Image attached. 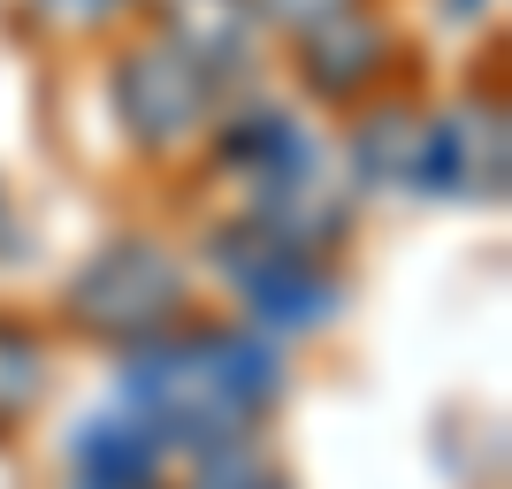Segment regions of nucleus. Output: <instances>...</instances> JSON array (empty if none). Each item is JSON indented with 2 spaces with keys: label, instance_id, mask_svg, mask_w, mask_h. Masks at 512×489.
<instances>
[{
  "label": "nucleus",
  "instance_id": "8",
  "mask_svg": "<svg viewBox=\"0 0 512 489\" xmlns=\"http://www.w3.org/2000/svg\"><path fill=\"white\" fill-rule=\"evenodd\" d=\"M207 146L222 169H237L253 192L283 184V176L314 169V138H306L299 115H283V107H237V115H214Z\"/></svg>",
  "mask_w": 512,
  "mask_h": 489
},
{
  "label": "nucleus",
  "instance_id": "16",
  "mask_svg": "<svg viewBox=\"0 0 512 489\" xmlns=\"http://www.w3.org/2000/svg\"><path fill=\"white\" fill-rule=\"evenodd\" d=\"M482 8H490V0H451V16H482Z\"/></svg>",
  "mask_w": 512,
  "mask_h": 489
},
{
  "label": "nucleus",
  "instance_id": "4",
  "mask_svg": "<svg viewBox=\"0 0 512 489\" xmlns=\"http://www.w3.org/2000/svg\"><path fill=\"white\" fill-rule=\"evenodd\" d=\"M207 260L222 268L237 298H245V314L260 329H283V337H314L329 321L344 314V276L329 268V253H299V245H283L276 230H260L253 214L245 222H222L207 237Z\"/></svg>",
  "mask_w": 512,
  "mask_h": 489
},
{
  "label": "nucleus",
  "instance_id": "15",
  "mask_svg": "<svg viewBox=\"0 0 512 489\" xmlns=\"http://www.w3.org/2000/svg\"><path fill=\"white\" fill-rule=\"evenodd\" d=\"M8 237H16V230H8V192H0V253H16V245H8Z\"/></svg>",
  "mask_w": 512,
  "mask_h": 489
},
{
  "label": "nucleus",
  "instance_id": "5",
  "mask_svg": "<svg viewBox=\"0 0 512 489\" xmlns=\"http://www.w3.org/2000/svg\"><path fill=\"white\" fill-rule=\"evenodd\" d=\"M505 169H512V138H505V100H467L451 115H428L421 161H413L406 192L428 199H505Z\"/></svg>",
  "mask_w": 512,
  "mask_h": 489
},
{
  "label": "nucleus",
  "instance_id": "3",
  "mask_svg": "<svg viewBox=\"0 0 512 489\" xmlns=\"http://www.w3.org/2000/svg\"><path fill=\"white\" fill-rule=\"evenodd\" d=\"M107 100L115 123L146 161H184L207 146L214 115H222V85L161 31H138L130 46H115L107 62Z\"/></svg>",
  "mask_w": 512,
  "mask_h": 489
},
{
  "label": "nucleus",
  "instance_id": "9",
  "mask_svg": "<svg viewBox=\"0 0 512 489\" xmlns=\"http://www.w3.org/2000/svg\"><path fill=\"white\" fill-rule=\"evenodd\" d=\"M161 39H176L207 69L214 85L230 77V69L253 62V39H260V8L253 0H161V23H153Z\"/></svg>",
  "mask_w": 512,
  "mask_h": 489
},
{
  "label": "nucleus",
  "instance_id": "1",
  "mask_svg": "<svg viewBox=\"0 0 512 489\" xmlns=\"http://www.w3.org/2000/svg\"><path fill=\"white\" fill-rule=\"evenodd\" d=\"M115 405L130 421L153 428L161 451H222L237 436H253L283 405V352L237 321H176L161 337L130 344L123 375H115Z\"/></svg>",
  "mask_w": 512,
  "mask_h": 489
},
{
  "label": "nucleus",
  "instance_id": "10",
  "mask_svg": "<svg viewBox=\"0 0 512 489\" xmlns=\"http://www.w3.org/2000/svg\"><path fill=\"white\" fill-rule=\"evenodd\" d=\"M421 138H428V107L421 100H390V92L360 100V107H352V176H360L367 192L413 184Z\"/></svg>",
  "mask_w": 512,
  "mask_h": 489
},
{
  "label": "nucleus",
  "instance_id": "2",
  "mask_svg": "<svg viewBox=\"0 0 512 489\" xmlns=\"http://www.w3.org/2000/svg\"><path fill=\"white\" fill-rule=\"evenodd\" d=\"M184 306H192V276L153 237H107L62 283V329L85 344H107V352H130V344L176 329Z\"/></svg>",
  "mask_w": 512,
  "mask_h": 489
},
{
  "label": "nucleus",
  "instance_id": "14",
  "mask_svg": "<svg viewBox=\"0 0 512 489\" xmlns=\"http://www.w3.org/2000/svg\"><path fill=\"white\" fill-rule=\"evenodd\" d=\"M260 23H276V31H291V39H306V31H321V23L352 16V8H375V0H253Z\"/></svg>",
  "mask_w": 512,
  "mask_h": 489
},
{
  "label": "nucleus",
  "instance_id": "6",
  "mask_svg": "<svg viewBox=\"0 0 512 489\" xmlns=\"http://www.w3.org/2000/svg\"><path fill=\"white\" fill-rule=\"evenodd\" d=\"M390 69H398V31H390L383 8H352V16L321 23L299 39V85L306 100L321 107H360L390 85Z\"/></svg>",
  "mask_w": 512,
  "mask_h": 489
},
{
  "label": "nucleus",
  "instance_id": "11",
  "mask_svg": "<svg viewBox=\"0 0 512 489\" xmlns=\"http://www.w3.org/2000/svg\"><path fill=\"white\" fill-rule=\"evenodd\" d=\"M54 390V337L31 314H0V444L16 436Z\"/></svg>",
  "mask_w": 512,
  "mask_h": 489
},
{
  "label": "nucleus",
  "instance_id": "7",
  "mask_svg": "<svg viewBox=\"0 0 512 489\" xmlns=\"http://www.w3.org/2000/svg\"><path fill=\"white\" fill-rule=\"evenodd\" d=\"M62 459H69L62 489H169V451L153 444V428L130 421L123 405L69 428Z\"/></svg>",
  "mask_w": 512,
  "mask_h": 489
},
{
  "label": "nucleus",
  "instance_id": "13",
  "mask_svg": "<svg viewBox=\"0 0 512 489\" xmlns=\"http://www.w3.org/2000/svg\"><path fill=\"white\" fill-rule=\"evenodd\" d=\"M138 0H31V16L54 31V39H92V31H107L115 16H130Z\"/></svg>",
  "mask_w": 512,
  "mask_h": 489
},
{
  "label": "nucleus",
  "instance_id": "12",
  "mask_svg": "<svg viewBox=\"0 0 512 489\" xmlns=\"http://www.w3.org/2000/svg\"><path fill=\"white\" fill-rule=\"evenodd\" d=\"M184 489H291V474H283L276 451H260L253 436H237V444H222V451H199Z\"/></svg>",
  "mask_w": 512,
  "mask_h": 489
}]
</instances>
